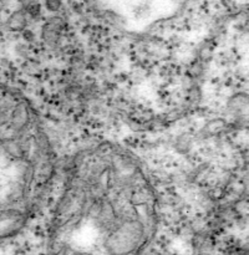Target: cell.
I'll return each instance as SVG.
<instances>
[{"instance_id": "1", "label": "cell", "mask_w": 249, "mask_h": 255, "mask_svg": "<svg viewBox=\"0 0 249 255\" xmlns=\"http://www.w3.org/2000/svg\"><path fill=\"white\" fill-rule=\"evenodd\" d=\"M64 28V20L61 17H51L43 28V39L49 45H55L60 39L61 30Z\"/></svg>"}, {"instance_id": "2", "label": "cell", "mask_w": 249, "mask_h": 255, "mask_svg": "<svg viewBox=\"0 0 249 255\" xmlns=\"http://www.w3.org/2000/svg\"><path fill=\"white\" fill-rule=\"evenodd\" d=\"M29 123V113L24 105H19L13 113V126L16 130H21Z\"/></svg>"}, {"instance_id": "3", "label": "cell", "mask_w": 249, "mask_h": 255, "mask_svg": "<svg viewBox=\"0 0 249 255\" xmlns=\"http://www.w3.org/2000/svg\"><path fill=\"white\" fill-rule=\"evenodd\" d=\"M8 26L14 31H21L26 26V13L25 10H17L10 15L8 20Z\"/></svg>"}, {"instance_id": "4", "label": "cell", "mask_w": 249, "mask_h": 255, "mask_svg": "<svg viewBox=\"0 0 249 255\" xmlns=\"http://www.w3.org/2000/svg\"><path fill=\"white\" fill-rule=\"evenodd\" d=\"M248 106V96L246 93H238L231 97L228 101V108L233 112H243Z\"/></svg>"}, {"instance_id": "5", "label": "cell", "mask_w": 249, "mask_h": 255, "mask_svg": "<svg viewBox=\"0 0 249 255\" xmlns=\"http://www.w3.org/2000/svg\"><path fill=\"white\" fill-rule=\"evenodd\" d=\"M4 150H5L9 156L15 157V158H21V157L24 156L23 147L17 142L13 141V139L6 141V142L4 143Z\"/></svg>"}, {"instance_id": "6", "label": "cell", "mask_w": 249, "mask_h": 255, "mask_svg": "<svg viewBox=\"0 0 249 255\" xmlns=\"http://www.w3.org/2000/svg\"><path fill=\"white\" fill-rule=\"evenodd\" d=\"M226 121L222 119H216V120H212L211 122H208L206 125V127L203 128V131L204 132H207L208 135H213V134H218V132H220V131L223 130L224 127H226Z\"/></svg>"}, {"instance_id": "7", "label": "cell", "mask_w": 249, "mask_h": 255, "mask_svg": "<svg viewBox=\"0 0 249 255\" xmlns=\"http://www.w3.org/2000/svg\"><path fill=\"white\" fill-rule=\"evenodd\" d=\"M176 150L180 153H187L191 150L192 146V138L188 135H182L176 139Z\"/></svg>"}, {"instance_id": "8", "label": "cell", "mask_w": 249, "mask_h": 255, "mask_svg": "<svg viewBox=\"0 0 249 255\" xmlns=\"http://www.w3.org/2000/svg\"><path fill=\"white\" fill-rule=\"evenodd\" d=\"M25 13L26 14H29L30 16L32 17H38L41 13V6L39 3H31L29 5L25 6Z\"/></svg>"}, {"instance_id": "9", "label": "cell", "mask_w": 249, "mask_h": 255, "mask_svg": "<svg viewBox=\"0 0 249 255\" xmlns=\"http://www.w3.org/2000/svg\"><path fill=\"white\" fill-rule=\"evenodd\" d=\"M62 1L61 0H45V8L51 13H56L60 10Z\"/></svg>"}, {"instance_id": "10", "label": "cell", "mask_w": 249, "mask_h": 255, "mask_svg": "<svg viewBox=\"0 0 249 255\" xmlns=\"http://www.w3.org/2000/svg\"><path fill=\"white\" fill-rule=\"evenodd\" d=\"M35 0H24V5H29V4H31V3H34Z\"/></svg>"}]
</instances>
